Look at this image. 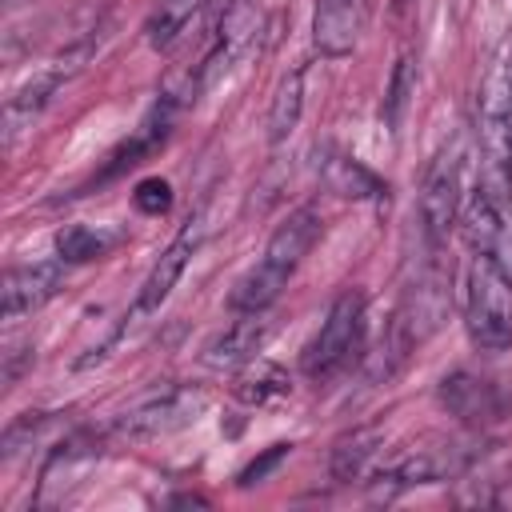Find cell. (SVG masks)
I'll return each instance as SVG.
<instances>
[{
	"label": "cell",
	"instance_id": "cell-8",
	"mask_svg": "<svg viewBox=\"0 0 512 512\" xmlns=\"http://www.w3.org/2000/svg\"><path fill=\"white\" fill-rule=\"evenodd\" d=\"M460 240L472 252L496 256L512 272V224H508V208H500L484 188H472L468 204H460Z\"/></svg>",
	"mask_w": 512,
	"mask_h": 512
},
{
	"label": "cell",
	"instance_id": "cell-19",
	"mask_svg": "<svg viewBox=\"0 0 512 512\" xmlns=\"http://www.w3.org/2000/svg\"><path fill=\"white\" fill-rule=\"evenodd\" d=\"M236 400H244V404H268V400H280L284 392H288V376L276 368V364H260L256 360V368H248L240 380H236Z\"/></svg>",
	"mask_w": 512,
	"mask_h": 512
},
{
	"label": "cell",
	"instance_id": "cell-15",
	"mask_svg": "<svg viewBox=\"0 0 512 512\" xmlns=\"http://www.w3.org/2000/svg\"><path fill=\"white\" fill-rule=\"evenodd\" d=\"M300 112H304V68H292L280 84H276V96L268 104V144H284L296 124H300Z\"/></svg>",
	"mask_w": 512,
	"mask_h": 512
},
{
	"label": "cell",
	"instance_id": "cell-2",
	"mask_svg": "<svg viewBox=\"0 0 512 512\" xmlns=\"http://www.w3.org/2000/svg\"><path fill=\"white\" fill-rule=\"evenodd\" d=\"M316 240H320V212L316 208H296L284 224H276L260 260L232 284L228 308L232 312H268L280 300V292L288 288V280L296 276V268L304 264V256L312 252Z\"/></svg>",
	"mask_w": 512,
	"mask_h": 512
},
{
	"label": "cell",
	"instance_id": "cell-4",
	"mask_svg": "<svg viewBox=\"0 0 512 512\" xmlns=\"http://www.w3.org/2000/svg\"><path fill=\"white\" fill-rule=\"evenodd\" d=\"M468 132H456L436 160L428 164L424 188H420V228L424 240L432 248H440L452 232V224L460 220V204H464V164H468Z\"/></svg>",
	"mask_w": 512,
	"mask_h": 512
},
{
	"label": "cell",
	"instance_id": "cell-11",
	"mask_svg": "<svg viewBox=\"0 0 512 512\" xmlns=\"http://www.w3.org/2000/svg\"><path fill=\"white\" fill-rule=\"evenodd\" d=\"M272 336V320L264 312H240L224 332H216L204 344V364L208 368H244L260 356V348Z\"/></svg>",
	"mask_w": 512,
	"mask_h": 512
},
{
	"label": "cell",
	"instance_id": "cell-22",
	"mask_svg": "<svg viewBox=\"0 0 512 512\" xmlns=\"http://www.w3.org/2000/svg\"><path fill=\"white\" fill-rule=\"evenodd\" d=\"M408 84H412V76H408V60H400V64H396V76H392V96H388V120H392V124H396V112H400V104H404Z\"/></svg>",
	"mask_w": 512,
	"mask_h": 512
},
{
	"label": "cell",
	"instance_id": "cell-13",
	"mask_svg": "<svg viewBox=\"0 0 512 512\" xmlns=\"http://www.w3.org/2000/svg\"><path fill=\"white\" fill-rule=\"evenodd\" d=\"M316 172H320V184H324L328 192L344 196V200H380V196H384V184H380L360 160H352V156L340 152V148H320Z\"/></svg>",
	"mask_w": 512,
	"mask_h": 512
},
{
	"label": "cell",
	"instance_id": "cell-12",
	"mask_svg": "<svg viewBox=\"0 0 512 512\" xmlns=\"http://www.w3.org/2000/svg\"><path fill=\"white\" fill-rule=\"evenodd\" d=\"M360 0H320L312 16V48L328 60H340L356 48Z\"/></svg>",
	"mask_w": 512,
	"mask_h": 512
},
{
	"label": "cell",
	"instance_id": "cell-1",
	"mask_svg": "<svg viewBox=\"0 0 512 512\" xmlns=\"http://www.w3.org/2000/svg\"><path fill=\"white\" fill-rule=\"evenodd\" d=\"M476 188L512 208V44H504L476 96Z\"/></svg>",
	"mask_w": 512,
	"mask_h": 512
},
{
	"label": "cell",
	"instance_id": "cell-21",
	"mask_svg": "<svg viewBox=\"0 0 512 512\" xmlns=\"http://www.w3.org/2000/svg\"><path fill=\"white\" fill-rule=\"evenodd\" d=\"M132 200H136V208H140V212H152V216H156V212H164V208L172 204L168 180H144V184L136 188V196H132Z\"/></svg>",
	"mask_w": 512,
	"mask_h": 512
},
{
	"label": "cell",
	"instance_id": "cell-3",
	"mask_svg": "<svg viewBox=\"0 0 512 512\" xmlns=\"http://www.w3.org/2000/svg\"><path fill=\"white\" fill-rule=\"evenodd\" d=\"M464 328L480 352L512 348V272L488 252H472V264H468Z\"/></svg>",
	"mask_w": 512,
	"mask_h": 512
},
{
	"label": "cell",
	"instance_id": "cell-14",
	"mask_svg": "<svg viewBox=\"0 0 512 512\" xmlns=\"http://www.w3.org/2000/svg\"><path fill=\"white\" fill-rule=\"evenodd\" d=\"M64 80H68V68H48V72L32 76L28 84H20V88L8 96V104H4V144H8V148H12V140H16L24 128H32L36 112L52 100V92H56Z\"/></svg>",
	"mask_w": 512,
	"mask_h": 512
},
{
	"label": "cell",
	"instance_id": "cell-10",
	"mask_svg": "<svg viewBox=\"0 0 512 512\" xmlns=\"http://www.w3.org/2000/svg\"><path fill=\"white\" fill-rule=\"evenodd\" d=\"M196 244H200V232L192 228V220H188V228L160 252V260L148 268V276H144V284H140V292H136V304H132V320H144V316H152V312H160V304L172 296V288H176V280L184 276V268H188V260H192V252H196ZM128 320V324H132Z\"/></svg>",
	"mask_w": 512,
	"mask_h": 512
},
{
	"label": "cell",
	"instance_id": "cell-18",
	"mask_svg": "<svg viewBox=\"0 0 512 512\" xmlns=\"http://www.w3.org/2000/svg\"><path fill=\"white\" fill-rule=\"evenodd\" d=\"M116 244V236L92 228V224H68L60 236H56V252L64 264H84V260H96L104 256L108 248Z\"/></svg>",
	"mask_w": 512,
	"mask_h": 512
},
{
	"label": "cell",
	"instance_id": "cell-7",
	"mask_svg": "<svg viewBox=\"0 0 512 512\" xmlns=\"http://www.w3.org/2000/svg\"><path fill=\"white\" fill-rule=\"evenodd\" d=\"M436 400L468 428H492L508 416V396L496 380L476 376V372H452L440 380Z\"/></svg>",
	"mask_w": 512,
	"mask_h": 512
},
{
	"label": "cell",
	"instance_id": "cell-9",
	"mask_svg": "<svg viewBox=\"0 0 512 512\" xmlns=\"http://www.w3.org/2000/svg\"><path fill=\"white\" fill-rule=\"evenodd\" d=\"M64 284V260H32V264H16L4 272V320H20L28 312H36L40 304H48Z\"/></svg>",
	"mask_w": 512,
	"mask_h": 512
},
{
	"label": "cell",
	"instance_id": "cell-6",
	"mask_svg": "<svg viewBox=\"0 0 512 512\" xmlns=\"http://www.w3.org/2000/svg\"><path fill=\"white\" fill-rule=\"evenodd\" d=\"M200 408H204V396L200 392H192L184 384H164V388H152L148 396H140L128 412H120L116 424H112V432L116 436H128V440L164 436V432H176L188 420H196Z\"/></svg>",
	"mask_w": 512,
	"mask_h": 512
},
{
	"label": "cell",
	"instance_id": "cell-20",
	"mask_svg": "<svg viewBox=\"0 0 512 512\" xmlns=\"http://www.w3.org/2000/svg\"><path fill=\"white\" fill-rule=\"evenodd\" d=\"M288 452H292V444H272V448H268L260 460H252V464H248V468L236 476V484H240V488H248V484H260V480H264V476H268V472H272V468H276V464H280Z\"/></svg>",
	"mask_w": 512,
	"mask_h": 512
},
{
	"label": "cell",
	"instance_id": "cell-17",
	"mask_svg": "<svg viewBox=\"0 0 512 512\" xmlns=\"http://www.w3.org/2000/svg\"><path fill=\"white\" fill-rule=\"evenodd\" d=\"M208 0H160L156 12L148 16L144 32H148V44L152 48H172V40L196 20V12L204 8Z\"/></svg>",
	"mask_w": 512,
	"mask_h": 512
},
{
	"label": "cell",
	"instance_id": "cell-5",
	"mask_svg": "<svg viewBox=\"0 0 512 512\" xmlns=\"http://www.w3.org/2000/svg\"><path fill=\"white\" fill-rule=\"evenodd\" d=\"M364 320H368V296L360 288H348L332 300L320 332L312 336V344L304 348L300 364L312 380H324L332 372H340L364 344Z\"/></svg>",
	"mask_w": 512,
	"mask_h": 512
},
{
	"label": "cell",
	"instance_id": "cell-16",
	"mask_svg": "<svg viewBox=\"0 0 512 512\" xmlns=\"http://www.w3.org/2000/svg\"><path fill=\"white\" fill-rule=\"evenodd\" d=\"M376 448H380V428H352L348 436H340L332 448V480L352 484L368 468Z\"/></svg>",
	"mask_w": 512,
	"mask_h": 512
}]
</instances>
